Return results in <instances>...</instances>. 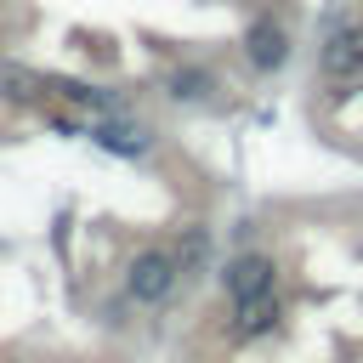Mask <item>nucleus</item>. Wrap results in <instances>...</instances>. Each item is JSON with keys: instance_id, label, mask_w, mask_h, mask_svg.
Listing matches in <instances>:
<instances>
[{"instance_id": "20e7f679", "label": "nucleus", "mask_w": 363, "mask_h": 363, "mask_svg": "<svg viewBox=\"0 0 363 363\" xmlns=\"http://www.w3.org/2000/svg\"><path fill=\"white\" fill-rule=\"evenodd\" d=\"M244 51H250V62H255V68H278V62L289 57V40H284V28H278V23H250Z\"/></svg>"}, {"instance_id": "6e6552de", "label": "nucleus", "mask_w": 363, "mask_h": 363, "mask_svg": "<svg viewBox=\"0 0 363 363\" xmlns=\"http://www.w3.org/2000/svg\"><path fill=\"white\" fill-rule=\"evenodd\" d=\"M204 85H210V79H204L199 68H187V74H176V79H170V91H176V96H204Z\"/></svg>"}, {"instance_id": "39448f33", "label": "nucleus", "mask_w": 363, "mask_h": 363, "mask_svg": "<svg viewBox=\"0 0 363 363\" xmlns=\"http://www.w3.org/2000/svg\"><path fill=\"white\" fill-rule=\"evenodd\" d=\"M272 323H278V301H272V289L238 301V312H233V335H238V340H255V335H267Z\"/></svg>"}, {"instance_id": "f257e3e1", "label": "nucleus", "mask_w": 363, "mask_h": 363, "mask_svg": "<svg viewBox=\"0 0 363 363\" xmlns=\"http://www.w3.org/2000/svg\"><path fill=\"white\" fill-rule=\"evenodd\" d=\"M176 272H182V267H176L164 250H142V255L130 261V278H125V284H130V295H136L142 306H153V301H164V295L176 289Z\"/></svg>"}, {"instance_id": "f03ea898", "label": "nucleus", "mask_w": 363, "mask_h": 363, "mask_svg": "<svg viewBox=\"0 0 363 363\" xmlns=\"http://www.w3.org/2000/svg\"><path fill=\"white\" fill-rule=\"evenodd\" d=\"M323 74L329 79H357L363 74V23H340L323 45Z\"/></svg>"}, {"instance_id": "7ed1b4c3", "label": "nucleus", "mask_w": 363, "mask_h": 363, "mask_svg": "<svg viewBox=\"0 0 363 363\" xmlns=\"http://www.w3.org/2000/svg\"><path fill=\"white\" fill-rule=\"evenodd\" d=\"M221 284H227L233 306L250 301V295H267V289H272V261H267V255H238V261H227Z\"/></svg>"}, {"instance_id": "423d86ee", "label": "nucleus", "mask_w": 363, "mask_h": 363, "mask_svg": "<svg viewBox=\"0 0 363 363\" xmlns=\"http://www.w3.org/2000/svg\"><path fill=\"white\" fill-rule=\"evenodd\" d=\"M91 142H96V147H108V153H125V159L147 153V136H142V125H119V119H102V125H91Z\"/></svg>"}, {"instance_id": "0eeeda50", "label": "nucleus", "mask_w": 363, "mask_h": 363, "mask_svg": "<svg viewBox=\"0 0 363 363\" xmlns=\"http://www.w3.org/2000/svg\"><path fill=\"white\" fill-rule=\"evenodd\" d=\"M45 91V79L34 74V68H23V62H0V96H11V102H34Z\"/></svg>"}]
</instances>
